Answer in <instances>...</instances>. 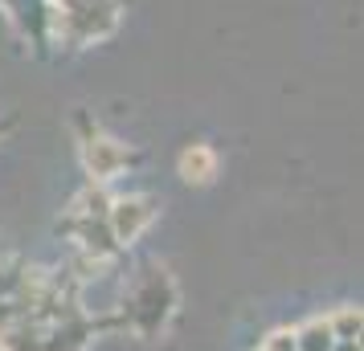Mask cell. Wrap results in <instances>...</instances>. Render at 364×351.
Returning a JSON list of instances; mask_svg holds the SVG:
<instances>
[{"label": "cell", "mask_w": 364, "mask_h": 351, "mask_svg": "<svg viewBox=\"0 0 364 351\" xmlns=\"http://www.w3.org/2000/svg\"><path fill=\"white\" fill-rule=\"evenodd\" d=\"M176 172H181L184 184H213L217 172H221V160H217V151L209 143H188L181 151V160H176Z\"/></svg>", "instance_id": "obj_4"}, {"label": "cell", "mask_w": 364, "mask_h": 351, "mask_svg": "<svg viewBox=\"0 0 364 351\" xmlns=\"http://www.w3.org/2000/svg\"><path fill=\"white\" fill-rule=\"evenodd\" d=\"M156 213H160L156 196H115L111 208H107V229H111L119 250L135 245L139 237L148 233V225L156 221Z\"/></svg>", "instance_id": "obj_3"}, {"label": "cell", "mask_w": 364, "mask_h": 351, "mask_svg": "<svg viewBox=\"0 0 364 351\" xmlns=\"http://www.w3.org/2000/svg\"><path fill=\"white\" fill-rule=\"evenodd\" d=\"M111 201H115V196H111L102 184H95V180H90V184L74 196V204H70V221H107Z\"/></svg>", "instance_id": "obj_6"}, {"label": "cell", "mask_w": 364, "mask_h": 351, "mask_svg": "<svg viewBox=\"0 0 364 351\" xmlns=\"http://www.w3.org/2000/svg\"><path fill=\"white\" fill-rule=\"evenodd\" d=\"M132 147L127 143H119V139H111L107 131H86L82 135V167L86 176L95 180V184H107V180H115L119 172H127L132 167Z\"/></svg>", "instance_id": "obj_2"}, {"label": "cell", "mask_w": 364, "mask_h": 351, "mask_svg": "<svg viewBox=\"0 0 364 351\" xmlns=\"http://www.w3.org/2000/svg\"><path fill=\"white\" fill-rule=\"evenodd\" d=\"M50 4H66V0H50Z\"/></svg>", "instance_id": "obj_12"}, {"label": "cell", "mask_w": 364, "mask_h": 351, "mask_svg": "<svg viewBox=\"0 0 364 351\" xmlns=\"http://www.w3.org/2000/svg\"><path fill=\"white\" fill-rule=\"evenodd\" d=\"M0 4H4V9H9V13H17V0H0Z\"/></svg>", "instance_id": "obj_11"}, {"label": "cell", "mask_w": 364, "mask_h": 351, "mask_svg": "<svg viewBox=\"0 0 364 351\" xmlns=\"http://www.w3.org/2000/svg\"><path fill=\"white\" fill-rule=\"evenodd\" d=\"M258 351H295V327H279L258 343Z\"/></svg>", "instance_id": "obj_9"}, {"label": "cell", "mask_w": 364, "mask_h": 351, "mask_svg": "<svg viewBox=\"0 0 364 351\" xmlns=\"http://www.w3.org/2000/svg\"><path fill=\"white\" fill-rule=\"evenodd\" d=\"M66 229L78 237V245H82L95 262L111 257V253H119L115 237H111V229H107V221H66Z\"/></svg>", "instance_id": "obj_5"}, {"label": "cell", "mask_w": 364, "mask_h": 351, "mask_svg": "<svg viewBox=\"0 0 364 351\" xmlns=\"http://www.w3.org/2000/svg\"><path fill=\"white\" fill-rule=\"evenodd\" d=\"M331 339H360V306H340L328 315Z\"/></svg>", "instance_id": "obj_8"}, {"label": "cell", "mask_w": 364, "mask_h": 351, "mask_svg": "<svg viewBox=\"0 0 364 351\" xmlns=\"http://www.w3.org/2000/svg\"><path fill=\"white\" fill-rule=\"evenodd\" d=\"M172 311H176V286H172V278H168V269L148 266V274L139 278L132 302H127L132 327L144 335V339H151V335L164 331V323L172 318Z\"/></svg>", "instance_id": "obj_1"}, {"label": "cell", "mask_w": 364, "mask_h": 351, "mask_svg": "<svg viewBox=\"0 0 364 351\" xmlns=\"http://www.w3.org/2000/svg\"><path fill=\"white\" fill-rule=\"evenodd\" d=\"M331 351H360V339H336Z\"/></svg>", "instance_id": "obj_10"}, {"label": "cell", "mask_w": 364, "mask_h": 351, "mask_svg": "<svg viewBox=\"0 0 364 351\" xmlns=\"http://www.w3.org/2000/svg\"><path fill=\"white\" fill-rule=\"evenodd\" d=\"M331 327H328V315H311L307 323L295 327V351H331Z\"/></svg>", "instance_id": "obj_7"}]
</instances>
